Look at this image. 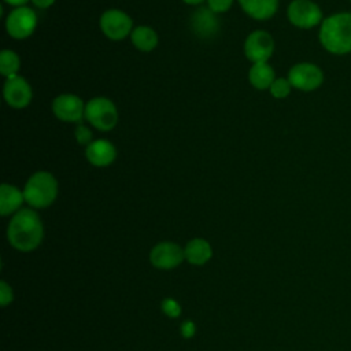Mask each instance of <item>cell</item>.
<instances>
[{
    "instance_id": "5",
    "label": "cell",
    "mask_w": 351,
    "mask_h": 351,
    "mask_svg": "<svg viewBox=\"0 0 351 351\" xmlns=\"http://www.w3.org/2000/svg\"><path fill=\"white\" fill-rule=\"evenodd\" d=\"M37 27V15L33 8L27 5L15 7L10 11L5 19V30L8 36L15 40H25L30 37Z\"/></svg>"
},
{
    "instance_id": "9",
    "label": "cell",
    "mask_w": 351,
    "mask_h": 351,
    "mask_svg": "<svg viewBox=\"0 0 351 351\" xmlns=\"http://www.w3.org/2000/svg\"><path fill=\"white\" fill-rule=\"evenodd\" d=\"M288 81L299 90L310 92L321 86L324 81L322 70L313 63H298L288 71Z\"/></svg>"
},
{
    "instance_id": "16",
    "label": "cell",
    "mask_w": 351,
    "mask_h": 351,
    "mask_svg": "<svg viewBox=\"0 0 351 351\" xmlns=\"http://www.w3.org/2000/svg\"><path fill=\"white\" fill-rule=\"evenodd\" d=\"M23 202H25L23 191H21L19 188L10 185V184H1V186H0V213H1V215H8L15 211H19Z\"/></svg>"
},
{
    "instance_id": "25",
    "label": "cell",
    "mask_w": 351,
    "mask_h": 351,
    "mask_svg": "<svg viewBox=\"0 0 351 351\" xmlns=\"http://www.w3.org/2000/svg\"><path fill=\"white\" fill-rule=\"evenodd\" d=\"M11 300H12V291L8 287L7 282L1 281V284H0V302H1V306H7Z\"/></svg>"
},
{
    "instance_id": "24",
    "label": "cell",
    "mask_w": 351,
    "mask_h": 351,
    "mask_svg": "<svg viewBox=\"0 0 351 351\" xmlns=\"http://www.w3.org/2000/svg\"><path fill=\"white\" fill-rule=\"evenodd\" d=\"M163 311H165L169 317L174 318V317H178V315H180L181 308H180V304H178L176 300H173V299H166V300L163 302Z\"/></svg>"
},
{
    "instance_id": "1",
    "label": "cell",
    "mask_w": 351,
    "mask_h": 351,
    "mask_svg": "<svg viewBox=\"0 0 351 351\" xmlns=\"http://www.w3.org/2000/svg\"><path fill=\"white\" fill-rule=\"evenodd\" d=\"M44 228L38 214L32 208H21L8 223L7 237L19 251H32L43 240Z\"/></svg>"
},
{
    "instance_id": "3",
    "label": "cell",
    "mask_w": 351,
    "mask_h": 351,
    "mask_svg": "<svg viewBox=\"0 0 351 351\" xmlns=\"http://www.w3.org/2000/svg\"><path fill=\"white\" fill-rule=\"evenodd\" d=\"M25 202L33 208L51 206L58 196V181L49 171H36L29 177L23 188Z\"/></svg>"
},
{
    "instance_id": "15",
    "label": "cell",
    "mask_w": 351,
    "mask_h": 351,
    "mask_svg": "<svg viewBox=\"0 0 351 351\" xmlns=\"http://www.w3.org/2000/svg\"><path fill=\"white\" fill-rule=\"evenodd\" d=\"M241 10L256 21H266L270 19L277 8L278 0H237Z\"/></svg>"
},
{
    "instance_id": "4",
    "label": "cell",
    "mask_w": 351,
    "mask_h": 351,
    "mask_svg": "<svg viewBox=\"0 0 351 351\" xmlns=\"http://www.w3.org/2000/svg\"><path fill=\"white\" fill-rule=\"evenodd\" d=\"M88 123L100 132L112 130L118 122V110L107 97H93L85 104V117Z\"/></svg>"
},
{
    "instance_id": "12",
    "label": "cell",
    "mask_w": 351,
    "mask_h": 351,
    "mask_svg": "<svg viewBox=\"0 0 351 351\" xmlns=\"http://www.w3.org/2000/svg\"><path fill=\"white\" fill-rule=\"evenodd\" d=\"M185 252L174 243H159L151 251V263L159 269H171L178 266Z\"/></svg>"
},
{
    "instance_id": "10",
    "label": "cell",
    "mask_w": 351,
    "mask_h": 351,
    "mask_svg": "<svg viewBox=\"0 0 351 351\" xmlns=\"http://www.w3.org/2000/svg\"><path fill=\"white\" fill-rule=\"evenodd\" d=\"M85 104L77 95L60 93L52 100V112L63 122H80L85 117Z\"/></svg>"
},
{
    "instance_id": "27",
    "label": "cell",
    "mask_w": 351,
    "mask_h": 351,
    "mask_svg": "<svg viewBox=\"0 0 351 351\" xmlns=\"http://www.w3.org/2000/svg\"><path fill=\"white\" fill-rule=\"evenodd\" d=\"M30 1L37 8H49L55 3V0H30Z\"/></svg>"
},
{
    "instance_id": "28",
    "label": "cell",
    "mask_w": 351,
    "mask_h": 351,
    "mask_svg": "<svg viewBox=\"0 0 351 351\" xmlns=\"http://www.w3.org/2000/svg\"><path fill=\"white\" fill-rule=\"evenodd\" d=\"M4 3H7V4H10V5H12L14 8L15 7H22V5H26V3L27 1H30V0H3Z\"/></svg>"
},
{
    "instance_id": "22",
    "label": "cell",
    "mask_w": 351,
    "mask_h": 351,
    "mask_svg": "<svg viewBox=\"0 0 351 351\" xmlns=\"http://www.w3.org/2000/svg\"><path fill=\"white\" fill-rule=\"evenodd\" d=\"M74 134H75V140L81 144V145H88L90 144L93 140H92V132L82 123H80L75 130H74Z\"/></svg>"
},
{
    "instance_id": "29",
    "label": "cell",
    "mask_w": 351,
    "mask_h": 351,
    "mask_svg": "<svg viewBox=\"0 0 351 351\" xmlns=\"http://www.w3.org/2000/svg\"><path fill=\"white\" fill-rule=\"evenodd\" d=\"M185 4H189V5H199L202 4L204 0H182Z\"/></svg>"
},
{
    "instance_id": "23",
    "label": "cell",
    "mask_w": 351,
    "mask_h": 351,
    "mask_svg": "<svg viewBox=\"0 0 351 351\" xmlns=\"http://www.w3.org/2000/svg\"><path fill=\"white\" fill-rule=\"evenodd\" d=\"M206 1H207V7L215 14L226 12L233 4V0H206Z\"/></svg>"
},
{
    "instance_id": "13",
    "label": "cell",
    "mask_w": 351,
    "mask_h": 351,
    "mask_svg": "<svg viewBox=\"0 0 351 351\" xmlns=\"http://www.w3.org/2000/svg\"><path fill=\"white\" fill-rule=\"evenodd\" d=\"M85 158L92 166L106 167L115 160L117 148L108 140H104V138L93 140L90 144L85 147Z\"/></svg>"
},
{
    "instance_id": "26",
    "label": "cell",
    "mask_w": 351,
    "mask_h": 351,
    "mask_svg": "<svg viewBox=\"0 0 351 351\" xmlns=\"http://www.w3.org/2000/svg\"><path fill=\"white\" fill-rule=\"evenodd\" d=\"M193 333H195V325L191 321H185L182 324V335L185 337H191L193 336Z\"/></svg>"
},
{
    "instance_id": "17",
    "label": "cell",
    "mask_w": 351,
    "mask_h": 351,
    "mask_svg": "<svg viewBox=\"0 0 351 351\" xmlns=\"http://www.w3.org/2000/svg\"><path fill=\"white\" fill-rule=\"evenodd\" d=\"M274 80H276L274 69L267 62L252 63V66L248 70L250 84L259 90L269 89Z\"/></svg>"
},
{
    "instance_id": "19",
    "label": "cell",
    "mask_w": 351,
    "mask_h": 351,
    "mask_svg": "<svg viewBox=\"0 0 351 351\" xmlns=\"http://www.w3.org/2000/svg\"><path fill=\"white\" fill-rule=\"evenodd\" d=\"M185 256L193 265H203L211 258V247L204 239H193L185 247Z\"/></svg>"
},
{
    "instance_id": "11",
    "label": "cell",
    "mask_w": 351,
    "mask_h": 351,
    "mask_svg": "<svg viewBox=\"0 0 351 351\" xmlns=\"http://www.w3.org/2000/svg\"><path fill=\"white\" fill-rule=\"evenodd\" d=\"M5 103L12 108H25L30 104L33 90L30 84L21 75H14L5 80L3 88Z\"/></svg>"
},
{
    "instance_id": "8",
    "label": "cell",
    "mask_w": 351,
    "mask_h": 351,
    "mask_svg": "<svg viewBox=\"0 0 351 351\" xmlns=\"http://www.w3.org/2000/svg\"><path fill=\"white\" fill-rule=\"evenodd\" d=\"M274 52V40L265 30H254L244 41V53L251 63L267 62Z\"/></svg>"
},
{
    "instance_id": "21",
    "label": "cell",
    "mask_w": 351,
    "mask_h": 351,
    "mask_svg": "<svg viewBox=\"0 0 351 351\" xmlns=\"http://www.w3.org/2000/svg\"><path fill=\"white\" fill-rule=\"evenodd\" d=\"M291 82L288 81V78H276L271 84V86L269 88L270 95L276 99H284L291 93Z\"/></svg>"
},
{
    "instance_id": "2",
    "label": "cell",
    "mask_w": 351,
    "mask_h": 351,
    "mask_svg": "<svg viewBox=\"0 0 351 351\" xmlns=\"http://www.w3.org/2000/svg\"><path fill=\"white\" fill-rule=\"evenodd\" d=\"M319 43L330 53L351 52V14L339 12L325 18L319 27Z\"/></svg>"
},
{
    "instance_id": "20",
    "label": "cell",
    "mask_w": 351,
    "mask_h": 351,
    "mask_svg": "<svg viewBox=\"0 0 351 351\" xmlns=\"http://www.w3.org/2000/svg\"><path fill=\"white\" fill-rule=\"evenodd\" d=\"M21 67L19 56L11 49H3L0 52V73L5 78L18 75V70Z\"/></svg>"
},
{
    "instance_id": "18",
    "label": "cell",
    "mask_w": 351,
    "mask_h": 351,
    "mask_svg": "<svg viewBox=\"0 0 351 351\" xmlns=\"http://www.w3.org/2000/svg\"><path fill=\"white\" fill-rule=\"evenodd\" d=\"M132 44L141 52H151L158 45V34L156 32L145 25L136 26L130 33Z\"/></svg>"
},
{
    "instance_id": "6",
    "label": "cell",
    "mask_w": 351,
    "mask_h": 351,
    "mask_svg": "<svg viewBox=\"0 0 351 351\" xmlns=\"http://www.w3.org/2000/svg\"><path fill=\"white\" fill-rule=\"evenodd\" d=\"M99 25L103 34L112 41H121L128 36L130 37V33L134 29L132 18L118 8L104 11L100 16Z\"/></svg>"
},
{
    "instance_id": "7",
    "label": "cell",
    "mask_w": 351,
    "mask_h": 351,
    "mask_svg": "<svg viewBox=\"0 0 351 351\" xmlns=\"http://www.w3.org/2000/svg\"><path fill=\"white\" fill-rule=\"evenodd\" d=\"M287 15L289 22L300 29H311L322 23V11L311 0H293L289 3Z\"/></svg>"
},
{
    "instance_id": "14",
    "label": "cell",
    "mask_w": 351,
    "mask_h": 351,
    "mask_svg": "<svg viewBox=\"0 0 351 351\" xmlns=\"http://www.w3.org/2000/svg\"><path fill=\"white\" fill-rule=\"evenodd\" d=\"M191 27L197 37L208 38L219 30V19L208 7H199L191 16Z\"/></svg>"
}]
</instances>
